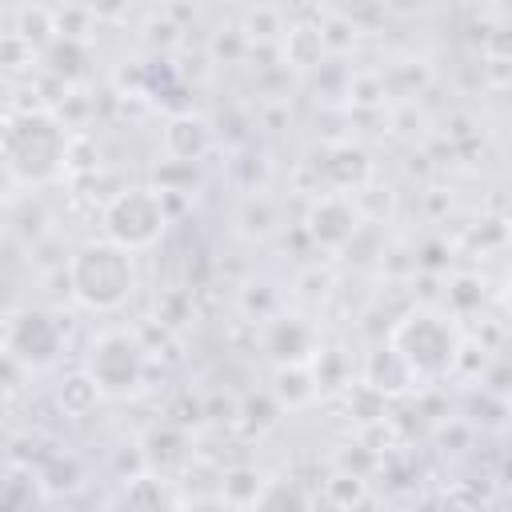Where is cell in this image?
Masks as SVG:
<instances>
[{
  "label": "cell",
  "mask_w": 512,
  "mask_h": 512,
  "mask_svg": "<svg viewBox=\"0 0 512 512\" xmlns=\"http://www.w3.org/2000/svg\"><path fill=\"white\" fill-rule=\"evenodd\" d=\"M276 228V208L264 200V196H248L244 208H240V232L244 236H268Z\"/></svg>",
  "instance_id": "cell-18"
},
{
  "label": "cell",
  "mask_w": 512,
  "mask_h": 512,
  "mask_svg": "<svg viewBox=\"0 0 512 512\" xmlns=\"http://www.w3.org/2000/svg\"><path fill=\"white\" fill-rule=\"evenodd\" d=\"M68 292L80 308L88 312H116L120 304L132 300L140 276H136V260L128 248H120L116 240H88L68 256Z\"/></svg>",
  "instance_id": "cell-2"
},
{
  "label": "cell",
  "mask_w": 512,
  "mask_h": 512,
  "mask_svg": "<svg viewBox=\"0 0 512 512\" xmlns=\"http://www.w3.org/2000/svg\"><path fill=\"white\" fill-rule=\"evenodd\" d=\"M264 484L268 480L256 468H228L224 480H220V500L224 504H260Z\"/></svg>",
  "instance_id": "cell-14"
},
{
  "label": "cell",
  "mask_w": 512,
  "mask_h": 512,
  "mask_svg": "<svg viewBox=\"0 0 512 512\" xmlns=\"http://www.w3.org/2000/svg\"><path fill=\"white\" fill-rule=\"evenodd\" d=\"M72 136L48 108H12L4 120V176L8 184L40 188L68 172Z\"/></svg>",
  "instance_id": "cell-1"
},
{
  "label": "cell",
  "mask_w": 512,
  "mask_h": 512,
  "mask_svg": "<svg viewBox=\"0 0 512 512\" xmlns=\"http://www.w3.org/2000/svg\"><path fill=\"white\" fill-rule=\"evenodd\" d=\"M504 296H508V312H512V268H508V280H504Z\"/></svg>",
  "instance_id": "cell-21"
},
{
  "label": "cell",
  "mask_w": 512,
  "mask_h": 512,
  "mask_svg": "<svg viewBox=\"0 0 512 512\" xmlns=\"http://www.w3.org/2000/svg\"><path fill=\"white\" fill-rule=\"evenodd\" d=\"M84 368L96 376L104 396L124 400V396H136L148 380V348L128 328H104L88 340Z\"/></svg>",
  "instance_id": "cell-4"
},
{
  "label": "cell",
  "mask_w": 512,
  "mask_h": 512,
  "mask_svg": "<svg viewBox=\"0 0 512 512\" xmlns=\"http://www.w3.org/2000/svg\"><path fill=\"white\" fill-rule=\"evenodd\" d=\"M44 64H48L56 76L72 80V76H80V72H84V64H88V52H84L80 36H56V40L44 48Z\"/></svg>",
  "instance_id": "cell-16"
},
{
  "label": "cell",
  "mask_w": 512,
  "mask_h": 512,
  "mask_svg": "<svg viewBox=\"0 0 512 512\" xmlns=\"http://www.w3.org/2000/svg\"><path fill=\"white\" fill-rule=\"evenodd\" d=\"M104 236L128 252L152 248L168 232V208L160 188H120L100 212Z\"/></svg>",
  "instance_id": "cell-5"
},
{
  "label": "cell",
  "mask_w": 512,
  "mask_h": 512,
  "mask_svg": "<svg viewBox=\"0 0 512 512\" xmlns=\"http://www.w3.org/2000/svg\"><path fill=\"white\" fill-rule=\"evenodd\" d=\"M132 0H88V12L100 16V20H120L128 12Z\"/></svg>",
  "instance_id": "cell-20"
},
{
  "label": "cell",
  "mask_w": 512,
  "mask_h": 512,
  "mask_svg": "<svg viewBox=\"0 0 512 512\" xmlns=\"http://www.w3.org/2000/svg\"><path fill=\"white\" fill-rule=\"evenodd\" d=\"M324 48H328L324 32H320V28H308V24H296V28H288V36H284V56H288V64H296V68H316V64L324 60Z\"/></svg>",
  "instance_id": "cell-13"
},
{
  "label": "cell",
  "mask_w": 512,
  "mask_h": 512,
  "mask_svg": "<svg viewBox=\"0 0 512 512\" xmlns=\"http://www.w3.org/2000/svg\"><path fill=\"white\" fill-rule=\"evenodd\" d=\"M264 352L276 364H312L316 360V332L300 316H276L268 324Z\"/></svg>",
  "instance_id": "cell-7"
},
{
  "label": "cell",
  "mask_w": 512,
  "mask_h": 512,
  "mask_svg": "<svg viewBox=\"0 0 512 512\" xmlns=\"http://www.w3.org/2000/svg\"><path fill=\"white\" fill-rule=\"evenodd\" d=\"M328 500L332 504H360L364 500V476H336V480H328Z\"/></svg>",
  "instance_id": "cell-19"
},
{
  "label": "cell",
  "mask_w": 512,
  "mask_h": 512,
  "mask_svg": "<svg viewBox=\"0 0 512 512\" xmlns=\"http://www.w3.org/2000/svg\"><path fill=\"white\" fill-rule=\"evenodd\" d=\"M388 344L404 356V364L412 368L416 380H440L464 356V340H460L456 324L432 308H412L408 316H400L388 332Z\"/></svg>",
  "instance_id": "cell-3"
},
{
  "label": "cell",
  "mask_w": 512,
  "mask_h": 512,
  "mask_svg": "<svg viewBox=\"0 0 512 512\" xmlns=\"http://www.w3.org/2000/svg\"><path fill=\"white\" fill-rule=\"evenodd\" d=\"M208 148H212V128H208V120H200V116H192V112L168 120V128H164V152H168L172 160L196 164Z\"/></svg>",
  "instance_id": "cell-9"
},
{
  "label": "cell",
  "mask_w": 512,
  "mask_h": 512,
  "mask_svg": "<svg viewBox=\"0 0 512 512\" xmlns=\"http://www.w3.org/2000/svg\"><path fill=\"white\" fill-rule=\"evenodd\" d=\"M308 236L320 248H344L356 236V208L340 196H320L308 212Z\"/></svg>",
  "instance_id": "cell-8"
},
{
  "label": "cell",
  "mask_w": 512,
  "mask_h": 512,
  "mask_svg": "<svg viewBox=\"0 0 512 512\" xmlns=\"http://www.w3.org/2000/svg\"><path fill=\"white\" fill-rule=\"evenodd\" d=\"M364 384H372V388L384 392V396H400V392H408V388L416 384V376H412V368L404 364V356H400L392 344H384V348H376V352L368 356V364H364Z\"/></svg>",
  "instance_id": "cell-10"
},
{
  "label": "cell",
  "mask_w": 512,
  "mask_h": 512,
  "mask_svg": "<svg viewBox=\"0 0 512 512\" xmlns=\"http://www.w3.org/2000/svg\"><path fill=\"white\" fill-rule=\"evenodd\" d=\"M100 400H104V388L96 384V376H92L88 368H80V372L64 376V380H60V388H56V404H60V412H64V416H72V420L92 416Z\"/></svg>",
  "instance_id": "cell-12"
},
{
  "label": "cell",
  "mask_w": 512,
  "mask_h": 512,
  "mask_svg": "<svg viewBox=\"0 0 512 512\" xmlns=\"http://www.w3.org/2000/svg\"><path fill=\"white\" fill-rule=\"evenodd\" d=\"M120 500H124V504H132V508H160V504H176V496H172L156 476H132Z\"/></svg>",
  "instance_id": "cell-17"
},
{
  "label": "cell",
  "mask_w": 512,
  "mask_h": 512,
  "mask_svg": "<svg viewBox=\"0 0 512 512\" xmlns=\"http://www.w3.org/2000/svg\"><path fill=\"white\" fill-rule=\"evenodd\" d=\"M272 380V396L280 408H304L320 396V376L312 372V364H276Z\"/></svg>",
  "instance_id": "cell-11"
},
{
  "label": "cell",
  "mask_w": 512,
  "mask_h": 512,
  "mask_svg": "<svg viewBox=\"0 0 512 512\" xmlns=\"http://www.w3.org/2000/svg\"><path fill=\"white\" fill-rule=\"evenodd\" d=\"M12 32H20L32 48H48V44L60 36V24H56V12H52V8L28 4V8H20V24H16Z\"/></svg>",
  "instance_id": "cell-15"
},
{
  "label": "cell",
  "mask_w": 512,
  "mask_h": 512,
  "mask_svg": "<svg viewBox=\"0 0 512 512\" xmlns=\"http://www.w3.org/2000/svg\"><path fill=\"white\" fill-rule=\"evenodd\" d=\"M64 348V324L60 316H52L48 308L24 304V308H8L4 320V356L16 360L28 372H40L48 364H56Z\"/></svg>",
  "instance_id": "cell-6"
}]
</instances>
